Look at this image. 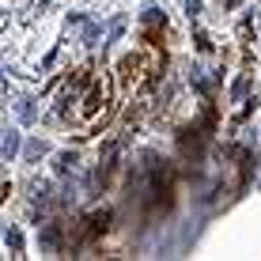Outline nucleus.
Wrapping results in <instances>:
<instances>
[{"instance_id": "obj_3", "label": "nucleus", "mask_w": 261, "mask_h": 261, "mask_svg": "<svg viewBox=\"0 0 261 261\" xmlns=\"http://www.w3.org/2000/svg\"><path fill=\"white\" fill-rule=\"evenodd\" d=\"M8 242H12V250H15V254L23 250V239H19V231H12V235H8Z\"/></svg>"}, {"instance_id": "obj_1", "label": "nucleus", "mask_w": 261, "mask_h": 261, "mask_svg": "<svg viewBox=\"0 0 261 261\" xmlns=\"http://www.w3.org/2000/svg\"><path fill=\"white\" fill-rule=\"evenodd\" d=\"M15 151H19V133H8L4 137V159H15Z\"/></svg>"}, {"instance_id": "obj_4", "label": "nucleus", "mask_w": 261, "mask_h": 261, "mask_svg": "<svg viewBox=\"0 0 261 261\" xmlns=\"http://www.w3.org/2000/svg\"><path fill=\"white\" fill-rule=\"evenodd\" d=\"M72 163H76V159H72V155H61V163H57V170H61V174H65V170H68Z\"/></svg>"}, {"instance_id": "obj_2", "label": "nucleus", "mask_w": 261, "mask_h": 261, "mask_svg": "<svg viewBox=\"0 0 261 261\" xmlns=\"http://www.w3.org/2000/svg\"><path fill=\"white\" fill-rule=\"evenodd\" d=\"M19 114H23V121H31V118H34V106H31V98H23V106H19Z\"/></svg>"}]
</instances>
